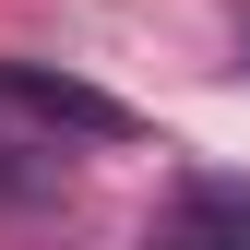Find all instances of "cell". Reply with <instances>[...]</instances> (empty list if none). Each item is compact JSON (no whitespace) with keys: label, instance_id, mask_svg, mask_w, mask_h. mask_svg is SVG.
<instances>
[{"label":"cell","instance_id":"3957f363","mask_svg":"<svg viewBox=\"0 0 250 250\" xmlns=\"http://www.w3.org/2000/svg\"><path fill=\"white\" fill-rule=\"evenodd\" d=\"M191 214H214V227H250V179H191Z\"/></svg>","mask_w":250,"mask_h":250},{"label":"cell","instance_id":"7a4b0ae2","mask_svg":"<svg viewBox=\"0 0 250 250\" xmlns=\"http://www.w3.org/2000/svg\"><path fill=\"white\" fill-rule=\"evenodd\" d=\"M60 179H72V143L24 131V119H0V203H48Z\"/></svg>","mask_w":250,"mask_h":250},{"label":"cell","instance_id":"6da1fadb","mask_svg":"<svg viewBox=\"0 0 250 250\" xmlns=\"http://www.w3.org/2000/svg\"><path fill=\"white\" fill-rule=\"evenodd\" d=\"M0 119H24L48 143H131V107L72 83V72H48V60H0Z\"/></svg>","mask_w":250,"mask_h":250},{"label":"cell","instance_id":"277c9868","mask_svg":"<svg viewBox=\"0 0 250 250\" xmlns=\"http://www.w3.org/2000/svg\"><path fill=\"white\" fill-rule=\"evenodd\" d=\"M167 250H250V227H214V214H179Z\"/></svg>","mask_w":250,"mask_h":250}]
</instances>
